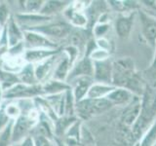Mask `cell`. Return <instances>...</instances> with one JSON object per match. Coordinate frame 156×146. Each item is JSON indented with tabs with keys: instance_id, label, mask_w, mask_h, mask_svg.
<instances>
[{
	"instance_id": "6da1fadb",
	"label": "cell",
	"mask_w": 156,
	"mask_h": 146,
	"mask_svg": "<svg viewBox=\"0 0 156 146\" xmlns=\"http://www.w3.org/2000/svg\"><path fill=\"white\" fill-rule=\"evenodd\" d=\"M141 107L138 121L132 127V134L139 140L156 120V90L147 85L140 97Z\"/></svg>"
},
{
	"instance_id": "7a4b0ae2",
	"label": "cell",
	"mask_w": 156,
	"mask_h": 146,
	"mask_svg": "<svg viewBox=\"0 0 156 146\" xmlns=\"http://www.w3.org/2000/svg\"><path fill=\"white\" fill-rule=\"evenodd\" d=\"M136 73L135 61L131 57H120L112 61L111 84L117 88H125Z\"/></svg>"
},
{
	"instance_id": "3957f363",
	"label": "cell",
	"mask_w": 156,
	"mask_h": 146,
	"mask_svg": "<svg viewBox=\"0 0 156 146\" xmlns=\"http://www.w3.org/2000/svg\"><path fill=\"white\" fill-rule=\"evenodd\" d=\"M113 107V104L106 99H85L75 103V108L77 113L83 119H89L96 115L108 111Z\"/></svg>"
},
{
	"instance_id": "277c9868",
	"label": "cell",
	"mask_w": 156,
	"mask_h": 146,
	"mask_svg": "<svg viewBox=\"0 0 156 146\" xmlns=\"http://www.w3.org/2000/svg\"><path fill=\"white\" fill-rule=\"evenodd\" d=\"M141 36L151 47L156 44V18L146 11L139 10Z\"/></svg>"
},
{
	"instance_id": "5b68a950",
	"label": "cell",
	"mask_w": 156,
	"mask_h": 146,
	"mask_svg": "<svg viewBox=\"0 0 156 146\" xmlns=\"http://www.w3.org/2000/svg\"><path fill=\"white\" fill-rule=\"evenodd\" d=\"M33 31L38 32L44 35L45 37H54L58 39L65 38L69 35L71 26L70 24L66 23H48L42 24L36 27H33Z\"/></svg>"
},
{
	"instance_id": "8992f818",
	"label": "cell",
	"mask_w": 156,
	"mask_h": 146,
	"mask_svg": "<svg viewBox=\"0 0 156 146\" xmlns=\"http://www.w3.org/2000/svg\"><path fill=\"white\" fill-rule=\"evenodd\" d=\"M141 101L140 97L135 96L134 99L128 105L125 106V109L121 114V123L125 127H133L135 123L138 121L140 114Z\"/></svg>"
},
{
	"instance_id": "52a82bcc",
	"label": "cell",
	"mask_w": 156,
	"mask_h": 146,
	"mask_svg": "<svg viewBox=\"0 0 156 146\" xmlns=\"http://www.w3.org/2000/svg\"><path fill=\"white\" fill-rule=\"evenodd\" d=\"M24 45L29 49H48L55 50L56 44L53 43L50 39L45 37L42 34L35 31H27L23 35Z\"/></svg>"
},
{
	"instance_id": "ba28073f",
	"label": "cell",
	"mask_w": 156,
	"mask_h": 146,
	"mask_svg": "<svg viewBox=\"0 0 156 146\" xmlns=\"http://www.w3.org/2000/svg\"><path fill=\"white\" fill-rule=\"evenodd\" d=\"M93 63H94V75H93L94 81L97 83L112 85V61L109 58L101 61H93Z\"/></svg>"
},
{
	"instance_id": "9c48e42d",
	"label": "cell",
	"mask_w": 156,
	"mask_h": 146,
	"mask_svg": "<svg viewBox=\"0 0 156 146\" xmlns=\"http://www.w3.org/2000/svg\"><path fill=\"white\" fill-rule=\"evenodd\" d=\"M136 11L131 12L128 15L120 14L115 21V31L117 36L121 39H127L132 32L134 26Z\"/></svg>"
},
{
	"instance_id": "30bf717a",
	"label": "cell",
	"mask_w": 156,
	"mask_h": 146,
	"mask_svg": "<svg viewBox=\"0 0 156 146\" xmlns=\"http://www.w3.org/2000/svg\"><path fill=\"white\" fill-rule=\"evenodd\" d=\"M94 75V63L89 56H85L84 57L78 61L76 64L72 67L70 72L68 73V77L71 80H74L78 77H92Z\"/></svg>"
},
{
	"instance_id": "8fae6325",
	"label": "cell",
	"mask_w": 156,
	"mask_h": 146,
	"mask_svg": "<svg viewBox=\"0 0 156 146\" xmlns=\"http://www.w3.org/2000/svg\"><path fill=\"white\" fill-rule=\"evenodd\" d=\"M38 92H40V88L36 86H29L26 84H17L11 89L5 92L4 96L9 99H16V97H21V99H27L31 96H35Z\"/></svg>"
},
{
	"instance_id": "7c38bea8",
	"label": "cell",
	"mask_w": 156,
	"mask_h": 146,
	"mask_svg": "<svg viewBox=\"0 0 156 146\" xmlns=\"http://www.w3.org/2000/svg\"><path fill=\"white\" fill-rule=\"evenodd\" d=\"M74 81L75 82H74V87H73L72 90V95L76 103V102L85 99L90 87L95 82L92 77H87V76L78 77L76 79H74Z\"/></svg>"
},
{
	"instance_id": "4fadbf2b",
	"label": "cell",
	"mask_w": 156,
	"mask_h": 146,
	"mask_svg": "<svg viewBox=\"0 0 156 146\" xmlns=\"http://www.w3.org/2000/svg\"><path fill=\"white\" fill-rule=\"evenodd\" d=\"M134 95L125 88H115L105 99H108L113 106L115 105H128L132 99H134Z\"/></svg>"
},
{
	"instance_id": "5bb4252c",
	"label": "cell",
	"mask_w": 156,
	"mask_h": 146,
	"mask_svg": "<svg viewBox=\"0 0 156 146\" xmlns=\"http://www.w3.org/2000/svg\"><path fill=\"white\" fill-rule=\"evenodd\" d=\"M57 54L55 50H48V49H28L24 53L23 61L28 63L41 62L54 57Z\"/></svg>"
},
{
	"instance_id": "9a60e30c",
	"label": "cell",
	"mask_w": 156,
	"mask_h": 146,
	"mask_svg": "<svg viewBox=\"0 0 156 146\" xmlns=\"http://www.w3.org/2000/svg\"><path fill=\"white\" fill-rule=\"evenodd\" d=\"M33 122L34 120H32L30 117H26V116L19 117L13 127V130H12L13 140L17 141L23 138V136L26 135L29 128L32 126Z\"/></svg>"
},
{
	"instance_id": "2e32d148",
	"label": "cell",
	"mask_w": 156,
	"mask_h": 146,
	"mask_svg": "<svg viewBox=\"0 0 156 146\" xmlns=\"http://www.w3.org/2000/svg\"><path fill=\"white\" fill-rule=\"evenodd\" d=\"M115 88L116 87H114L113 85L95 82L94 84L90 87L89 91H88L86 99H105V97L108 96Z\"/></svg>"
},
{
	"instance_id": "e0dca14e",
	"label": "cell",
	"mask_w": 156,
	"mask_h": 146,
	"mask_svg": "<svg viewBox=\"0 0 156 146\" xmlns=\"http://www.w3.org/2000/svg\"><path fill=\"white\" fill-rule=\"evenodd\" d=\"M6 35H7V40H8V45L10 48L18 45L19 43L23 42V36L20 30L17 23L15 22L14 19H10L8 21L7 24V30H6Z\"/></svg>"
},
{
	"instance_id": "ac0fdd59",
	"label": "cell",
	"mask_w": 156,
	"mask_h": 146,
	"mask_svg": "<svg viewBox=\"0 0 156 146\" xmlns=\"http://www.w3.org/2000/svg\"><path fill=\"white\" fill-rule=\"evenodd\" d=\"M18 21L23 23V24H27V26H30L32 28L36 27L39 26H42V24H45L51 19V17H47V16H43V15H37V14H22V15H18L17 16Z\"/></svg>"
},
{
	"instance_id": "d6986e66",
	"label": "cell",
	"mask_w": 156,
	"mask_h": 146,
	"mask_svg": "<svg viewBox=\"0 0 156 146\" xmlns=\"http://www.w3.org/2000/svg\"><path fill=\"white\" fill-rule=\"evenodd\" d=\"M70 67H71V64H70L69 58L67 57V56H66L58 62L55 70H54V74H53L54 80L65 82V80L68 77V70H69Z\"/></svg>"
},
{
	"instance_id": "ffe728a7",
	"label": "cell",
	"mask_w": 156,
	"mask_h": 146,
	"mask_svg": "<svg viewBox=\"0 0 156 146\" xmlns=\"http://www.w3.org/2000/svg\"><path fill=\"white\" fill-rule=\"evenodd\" d=\"M44 92H46L49 95H58L62 94V92H66L68 90H70V86L66 84L65 82L58 81V80H52L47 82L46 86L44 87Z\"/></svg>"
},
{
	"instance_id": "44dd1931",
	"label": "cell",
	"mask_w": 156,
	"mask_h": 146,
	"mask_svg": "<svg viewBox=\"0 0 156 146\" xmlns=\"http://www.w3.org/2000/svg\"><path fill=\"white\" fill-rule=\"evenodd\" d=\"M67 18L72 26L77 27H84L88 23V19L84 12L77 11L73 8H71L69 13L67 14Z\"/></svg>"
},
{
	"instance_id": "7402d4cb",
	"label": "cell",
	"mask_w": 156,
	"mask_h": 146,
	"mask_svg": "<svg viewBox=\"0 0 156 146\" xmlns=\"http://www.w3.org/2000/svg\"><path fill=\"white\" fill-rule=\"evenodd\" d=\"M19 80H21L23 84L32 86L33 83L36 81L35 72H34V68L30 63H28L26 66L22 68L19 74Z\"/></svg>"
},
{
	"instance_id": "603a6c76",
	"label": "cell",
	"mask_w": 156,
	"mask_h": 146,
	"mask_svg": "<svg viewBox=\"0 0 156 146\" xmlns=\"http://www.w3.org/2000/svg\"><path fill=\"white\" fill-rule=\"evenodd\" d=\"M53 61H54V57L38 63V65L34 68L36 80H43L44 78H46L47 74L50 72L51 68H52Z\"/></svg>"
},
{
	"instance_id": "cb8c5ba5",
	"label": "cell",
	"mask_w": 156,
	"mask_h": 146,
	"mask_svg": "<svg viewBox=\"0 0 156 146\" xmlns=\"http://www.w3.org/2000/svg\"><path fill=\"white\" fill-rule=\"evenodd\" d=\"M156 144V120L143 135L139 146H154Z\"/></svg>"
},
{
	"instance_id": "d4e9b609",
	"label": "cell",
	"mask_w": 156,
	"mask_h": 146,
	"mask_svg": "<svg viewBox=\"0 0 156 146\" xmlns=\"http://www.w3.org/2000/svg\"><path fill=\"white\" fill-rule=\"evenodd\" d=\"M65 6V2H61V1H47L44 2L43 6L40 10V13L43 16H47L50 17L51 14L57 13L60 10H62Z\"/></svg>"
},
{
	"instance_id": "484cf974",
	"label": "cell",
	"mask_w": 156,
	"mask_h": 146,
	"mask_svg": "<svg viewBox=\"0 0 156 146\" xmlns=\"http://www.w3.org/2000/svg\"><path fill=\"white\" fill-rule=\"evenodd\" d=\"M89 57L92 60V61H101L108 60L110 57V53L105 50H101V49H99L97 47L95 50L90 54Z\"/></svg>"
},
{
	"instance_id": "4316f807",
	"label": "cell",
	"mask_w": 156,
	"mask_h": 146,
	"mask_svg": "<svg viewBox=\"0 0 156 146\" xmlns=\"http://www.w3.org/2000/svg\"><path fill=\"white\" fill-rule=\"evenodd\" d=\"M12 123H9L0 133V146H7L8 141L12 135Z\"/></svg>"
},
{
	"instance_id": "83f0119b",
	"label": "cell",
	"mask_w": 156,
	"mask_h": 146,
	"mask_svg": "<svg viewBox=\"0 0 156 146\" xmlns=\"http://www.w3.org/2000/svg\"><path fill=\"white\" fill-rule=\"evenodd\" d=\"M109 30V23H97L96 26H94V29H93V32H94V35L98 38H101L104 37V35L107 33V31Z\"/></svg>"
},
{
	"instance_id": "f1b7e54d",
	"label": "cell",
	"mask_w": 156,
	"mask_h": 146,
	"mask_svg": "<svg viewBox=\"0 0 156 146\" xmlns=\"http://www.w3.org/2000/svg\"><path fill=\"white\" fill-rule=\"evenodd\" d=\"M4 112L8 116V118H19L20 114H21V108L17 104H9Z\"/></svg>"
},
{
	"instance_id": "f546056e",
	"label": "cell",
	"mask_w": 156,
	"mask_h": 146,
	"mask_svg": "<svg viewBox=\"0 0 156 146\" xmlns=\"http://www.w3.org/2000/svg\"><path fill=\"white\" fill-rule=\"evenodd\" d=\"M27 11L30 14H35V12H40V10L43 6L44 2L42 1H27L26 2Z\"/></svg>"
},
{
	"instance_id": "4dcf8cb0",
	"label": "cell",
	"mask_w": 156,
	"mask_h": 146,
	"mask_svg": "<svg viewBox=\"0 0 156 146\" xmlns=\"http://www.w3.org/2000/svg\"><path fill=\"white\" fill-rule=\"evenodd\" d=\"M9 17V9L5 3H0V26L8 23Z\"/></svg>"
},
{
	"instance_id": "1f68e13d",
	"label": "cell",
	"mask_w": 156,
	"mask_h": 146,
	"mask_svg": "<svg viewBox=\"0 0 156 146\" xmlns=\"http://www.w3.org/2000/svg\"><path fill=\"white\" fill-rule=\"evenodd\" d=\"M96 45L99 49H101V50H105L110 53V42L105 37L98 38L96 40Z\"/></svg>"
},
{
	"instance_id": "d6a6232c",
	"label": "cell",
	"mask_w": 156,
	"mask_h": 146,
	"mask_svg": "<svg viewBox=\"0 0 156 146\" xmlns=\"http://www.w3.org/2000/svg\"><path fill=\"white\" fill-rule=\"evenodd\" d=\"M154 56H153V60H152V61H151V64H150V66L146 69V72L148 73L149 74V76L152 78V79L154 80V82H155V80H156V44H155V47H154Z\"/></svg>"
},
{
	"instance_id": "836d02e7",
	"label": "cell",
	"mask_w": 156,
	"mask_h": 146,
	"mask_svg": "<svg viewBox=\"0 0 156 146\" xmlns=\"http://www.w3.org/2000/svg\"><path fill=\"white\" fill-rule=\"evenodd\" d=\"M9 118L8 116L5 114V112H0V131H2L5 127L8 125Z\"/></svg>"
},
{
	"instance_id": "e575fe53",
	"label": "cell",
	"mask_w": 156,
	"mask_h": 146,
	"mask_svg": "<svg viewBox=\"0 0 156 146\" xmlns=\"http://www.w3.org/2000/svg\"><path fill=\"white\" fill-rule=\"evenodd\" d=\"M21 146H34V144H33V141L30 137H27L23 141Z\"/></svg>"
},
{
	"instance_id": "d590c367",
	"label": "cell",
	"mask_w": 156,
	"mask_h": 146,
	"mask_svg": "<svg viewBox=\"0 0 156 146\" xmlns=\"http://www.w3.org/2000/svg\"><path fill=\"white\" fill-rule=\"evenodd\" d=\"M2 95H3V89H2L1 84H0V99H2Z\"/></svg>"
},
{
	"instance_id": "8d00e7d4",
	"label": "cell",
	"mask_w": 156,
	"mask_h": 146,
	"mask_svg": "<svg viewBox=\"0 0 156 146\" xmlns=\"http://www.w3.org/2000/svg\"><path fill=\"white\" fill-rule=\"evenodd\" d=\"M156 87V80H155V83H154V85H153V88H155Z\"/></svg>"
},
{
	"instance_id": "74e56055",
	"label": "cell",
	"mask_w": 156,
	"mask_h": 146,
	"mask_svg": "<svg viewBox=\"0 0 156 146\" xmlns=\"http://www.w3.org/2000/svg\"><path fill=\"white\" fill-rule=\"evenodd\" d=\"M1 36H2V35H1V30H0V38H1Z\"/></svg>"
},
{
	"instance_id": "f35d334b",
	"label": "cell",
	"mask_w": 156,
	"mask_h": 146,
	"mask_svg": "<svg viewBox=\"0 0 156 146\" xmlns=\"http://www.w3.org/2000/svg\"><path fill=\"white\" fill-rule=\"evenodd\" d=\"M154 146H156V144H155V145H154Z\"/></svg>"
}]
</instances>
